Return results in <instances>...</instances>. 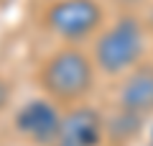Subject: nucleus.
<instances>
[{"label": "nucleus", "instance_id": "nucleus-6", "mask_svg": "<svg viewBox=\"0 0 153 146\" xmlns=\"http://www.w3.org/2000/svg\"><path fill=\"white\" fill-rule=\"evenodd\" d=\"M107 136V120L94 105L82 103L66 108L54 146H102Z\"/></svg>", "mask_w": 153, "mask_h": 146}, {"label": "nucleus", "instance_id": "nucleus-4", "mask_svg": "<svg viewBox=\"0 0 153 146\" xmlns=\"http://www.w3.org/2000/svg\"><path fill=\"white\" fill-rule=\"evenodd\" d=\"M61 115L64 110L54 105L49 97L38 95L31 97L13 115V128L21 138H26L33 146H54L61 128Z\"/></svg>", "mask_w": 153, "mask_h": 146}, {"label": "nucleus", "instance_id": "nucleus-5", "mask_svg": "<svg viewBox=\"0 0 153 146\" xmlns=\"http://www.w3.org/2000/svg\"><path fill=\"white\" fill-rule=\"evenodd\" d=\"M115 105L117 115L133 123H143L153 115V62L138 64L120 80Z\"/></svg>", "mask_w": 153, "mask_h": 146}, {"label": "nucleus", "instance_id": "nucleus-2", "mask_svg": "<svg viewBox=\"0 0 153 146\" xmlns=\"http://www.w3.org/2000/svg\"><path fill=\"white\" fill-rule=\"evenodd\" d=\"M148 49L146 23L133 13H123L97 33L92 41V62L105 77H125L130 69L143 64Z\"/></svg>", "mask_w": 153, "mask_h": 146}, {"label": "nucleus", "instance_id": "nucleus-3", "mask_svg": "<svg viewBox=\"0 0 153 146\" xmlns=\"http://www.w3.org/2000/svg\"><path fill=\"white\" fill-rule=\"evenodd\" d=\"M41 26L69 46L94 41L107 26V11L102 0H49L41 13Z\"/></svg>", "mask_w": 153, "mask_h": 146}, {"label": "nucleus", "instance_id": "nucleus-1", "mask_svg": "<svg viewBox=\"0 0 153 146\" xmlns=\"http://www.w3.org/2000/svg\"><path fill=\"white\" fill-rule=\"evenodd\" d=\"M97 67L92 54L82 46L61 44L51 54H46L36 72V87L61 110L82 105L89 100L97 85Z\"/></svg>", "mask_w": 153, "mask_h": 146}, {"label": "nucleus", "instance_id": "nucleus-8", "mask_svg": "<svg viewBox=\"0 0 153 146\" xmlns=\"http://www.w3.org/2000/svg\"><path fill=\"white\" fill-rule=\"evenodd\" d=\"M146 146H153V141H148V144H146Z\"/></svg>", "mask_w": 153, "mask_h": 146}, {"label": "nucleus", "instance_id": "nucleus-7", "mask_svg": "<svg viewBox=\"0 0 153 146\" xmlns=\"http://www.w3.org/2000/svg\"><path fill=\"white\" fill-rule=\"evenodd\" d=\"M16 0H0V8H5V5H13Z\"/></svg>", "mask_w": 153, "mask_h": 146}]
</instances>
